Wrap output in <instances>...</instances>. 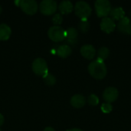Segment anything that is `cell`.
<instances>
[{
	"label": "cell",
	"instance_id": "4fadbf2b",
	"mask_svg": "<svg viewBox=\"0 0 131 131\" xmlns=\"http://www.w3.org/2000/svg\"><path fill=\"white\" fill-rule=\"evenodd\" d=\"M58 8L61 12V14H70L73 9H74V5L72 4L71 2L65 0V1H62L59 3V5H58Z\"/></svg>",
	"mask_w": 131,
	"mask_h": 131
},
{
	"label": "cell",
	"instance_id": "7a4b0ae2",
	"mask_svg": "<svg viewBox=\"0 0 131 131\" xmlns=\"http://www.w3.org/2000/svg\"><path fill=\"white\" fill-rule=\"evenodd\" d=\"M74 10L77 16L81 20H87V18L91 15L92 8L91 5L84 1H78L74 6Z\"/></svg>",
	"mask_w": 131,
	"mask_h": 131
},
{
	"label": "cell",
	"instance_id": "30bf717a",
	"mask_svg": "<svg viewBox=\"0 0 131 131\" xmlns=\"http://www.w3.org/2000/svg\"><path fill=\"white\" fill-rule=\"evenodd\" d=\"M117 28L119 31L124 34L131 35V21L130 18L127 16L123 18L119 21L118 24L117 25Z\"/></svg>",
	"mask_w": 131,
	"mask_h": 131
},
{
	"label": "cell",
	"instance_id": "9a60e30c",
	"mask_svg": "<svg viewBox=\"0 0 131 131\" xmlns=\"http://www.w3.org/2000/svg\"><path fill=\"white\" fill-rule=\"evenodd\" d=\"M12 34L11 28L5 24H0V41H6L8 40Z\"/></svg>",
	"mask_w": 131,
	"mask_h": 131
},
{
	"label": "cell",
	"instance_id": "7c38bea8",
	"mask_svg": "<svg viewBox=\"0 0 131 131\" xmlns=\"http://www.w3.org/2000/svg\"><path fill=\"white\" fill-rule=\"evenodd\" d=\"M70 103L74 108H82L86 104V98L81 94H75L71 97Z\"/></svg>",
	"mask_w": 131,
	"mask_h": 131
},
{
	"label": "cell",
	"instance_id": "8992f818",
	"mask_svg": "<svg viewBox=\"0 0 131 131\" xmlns=\"http://www.w3.org/2000/svg\"><path fill=\"white\" fill-rule=\"evenodd\" d=\"M41 13L45 15H51L54 14L58 8V4L54 0H43L38 5Z\"/></svg>",
	"mask_w": 131,
	"mask_h": 131
},
{
	"label": "cell",
	"instance_id": "7402d4cb",
	"mask_svg": "<svg viewBox=\"0 0 131 131\" xmlns=\"http://www.w3.org/2000/svg\"><path fill=\"white\" fill-rule=\"evenodd\" d=\"M101 109L103 113L110 114L113 110V106L110 103H104V104H102V105L101 107Z\"/></svg>",
	"mask_w": 131,
	"mask_h": 131
},
{
	"label": "cell",
	"instance_id": "83f0119b",
	"mask_svg": "<svg viewBox=\"0 0 131 131\" xmlns=\"http://www.w3.org/2000/svg\"><path fill=\"white\" fill-rule=\"evenodd\" d=\"M0 131H1V130H0Z\"/></svg>",
	"mask_w": 131,
	"mask_h": 131
},
{
	"label": "cell",
	"instance_id": "cb8c5ba5",
	"mask_svg": "<svg viewBox=\"0 0 131 131\" xmlns=\"http://www.w3.org/2000/svg\"><path fill=\"white\" fill-rule=\"evenodd\" d=\"M4 121H5V119H4V117L2 114H0V127L4 124Z\"/></svg>",
	"mask_w": 131,
	"mask_h": 131
},
{
	"label": "cell",
	"instance_id": "ac0fdd59",
	"mask_svg": "<svg viewBox=\"0 0 131 131\" xmlns=\"http://www.w3.org/2000/svg\"><path fill=\"white\" fill-rule=\"evenodd\" d=\"M78 30L74 28H69L66 30V38L69 41H74L78 37Z\"/></svg>",
	"mask_w": 131,
	"mask_h": 131
},
{
	"label": "cell",
	"instance_id": "9c48e42d",
	"mask_svg": "<svg viewBox=\"0 0 131 131\" xmlns=\"http://www.w3.org/2000/svg\"><path fill=\"white\" fill-rule=\"evenodd\" d=\"M116 26L117 25L115 24V21L110 17L103 18L101 19V25H100L101 29L107 34H110L113 32L116 28Z\"/></svg>",
	"mask_w": 131,
	"mask_h": 131
},
{
	"label": "cell",
	"instance_id": "603a6c76",
	"mask_svg": "<svg viewBox=\"0 0 131 131\" xmlns=\"http://www.w3.org/2000/svg\"><path fill=\"white\" fill-rule=\"evenodd\" d=\"M52 21L54 24V25H61L63 21V18L61 16V15L60 13H57L55 14L53 18H52Z\"/></svg>",
	"mask_w": 131,
	"mask_h": 131
},
{
	"label": "cell",
	"instance_id": "ffe728a7",
	"mask_svg": "<svg viewBox=\"0 0 131 131\" xmlns=\"http://www.w3.org/2000/svg\"><path fill=\"white\" fill-rule=\"evenodd\" d=\"M90 28V23L88 20H81L78 24V28L82 32H87Z\"/></svg>",
	"mask_w": 131,
	"mask_h": 131
},
{
	"label": "cell",
	"instance_id": "5b68a950",
	"mask_svg": "<svg viewBox=\"0 0 131 131\" xmlns=\"http://www.w3.org/2000/svg\"><path fill=\"white\" fill-rule=\"evenodd\" d=\"M31 68H32L33 72L36 75L41 76L42 78H44L48 73L47 62L45 61V59H43L41 58H35L32 62Z\"/></svg>",
	"mask_w": 131,
	"mask_h": 131
},
{
	"label": "cell",
	"instance_id": "3957f363",
	"mask_svg": "<svg viewBox=\"0 0 131 131\" xmlns=\"http://www.w3.org/2000/svg\"><path fill=\"white\" fill-rule=\"evenodd\" d=\"M48 36L54 42H60L66 38V30L60 25H53L48 31Z\"/></svg>",
	"mask_w": 131,
	"mask_h": 131
},
{
	"label": "cell",
	"instance_id": "d6986e66",
	"mask_svg": "<svg viewBox=\"0 0 131 131\" xmlns=\"http://www.w3.org/2000/svg\"><path fill=\"white\" fill-rule=\"evenodd\" d=\"M45 83L48 85V86H53L56 83V78L54 75H52L51 74H50L49 72L43 78Z\"/></svg>",
	"mask_w": 131,
	"mask_h": 131
},
{
	"label": "cell",
	"instance_id": "e0dca14e",
	"mask_svg": "<svg viewBox=\"0 0 131 131\" xmlns=\"http://www.w3.org/2000/svg\"><path fill=\"white\" fill-rule=\"evenodd\" d=\"M110 55V50L107 47H101L98 49L97 51V59L101 61H104L106 60Z\"/></svg>",
	"mask_w": 131,
	"mask_h": 131
},
{
	"label": "cell",
	"instance_id": "d4e9b609",
	"mask_svg": "<svg viewBox=\"0 0 131 131\" xmlns=\"http://www.w3.org/2000/svg\"><path fill=\"white\" fill-rule=\"evenodd\" d=\"M43 131H55L54 130V129L53 128V127H45Z\"/></svg>",
	"mask_w": 131,
	"mask_h": 131
},
{
	"label": "cell",
	"instance_id": "484cf974",
	"mask_svg": "<svg viewBox=\"0 0 131 131\" xmlns=\"http://www.w3.org/2000/svg\"><path fill=\"white\" fill-rule=\"evenodd\" d=\"M67 131H83L82 130H81V129H78V128H73V129H71V130H67Z\"/></svg>",
	"mask_w": 131,
	"mask_h": 131
},
{
	"label": "cell",
	"instance_id": "44dd1931",
	"mask_svg": "<svg viewBox=\"0 0 131 131\" xmlns=\"http://www.w3.org/2000/svg\"><path fill=\"white\" fill-rule=\"evenodd\" d=\"M88 103L91 106H97L99 104V98L95 94H91L88 97Z\"/></svg>",
	"mask_w": 131,
	"mask_h": 131
},
{
	"label": "cell",
	"instance_id": "5bb4252c",
	"mask_svg": "<svg viewBox=\"0 0 131 131\" xmlns=\"http://www.w3.org/2000/svg\"><path fill=\"white\" fill-rule=\"evenodd\" d=\"M71 52H72V49H71V46H69L68 45H60L56 51L57 55L61 58H66L69 57L71 55Z\"/></svg>",
	"mask_w": 131,
	"mask_h": 131
},
{
	"label": "cell",
	"instance_id": "4316f807",
	"mask_svg": "<svg viewBox=\"0 0 131 131\" xmlns=\"http://www.w3.org/2000/svg\"><path fill=\"white\" fill-rule=\"evenodd\" d=\"M2 6H1V5H0V14L2 13Z\"/></svg>",
	"mask_w": 131,
	"mask_h": 131
},
{
	"label": "cell",
	"instance_id": "2e32d148",
	"mask_svg": "<svg viewBox=\"0 0 131 131\" xmlns=\"http://www.w3.org/2000/svg\"><path fill=\"white\" fill-rule=\"evenodd\" d=\"M110 15H111V18L114 21V20L120 21L123 18L125 17V12L123 9V8H121V7H117V8H114L111 9Z\"/></svg>",
	"mask_w": 131,
	"mask_h": 131
},
{
	"label": "cell",
	"instance_id": "277c9868",
	"mask_svg": "<svg viewBox=\"0 0 131 131\" xmlns=\"http://www.w3.org/2000/svg\"><path fill=\"white\" fill-rule=\"evenodd\" d=\"M96 14L100 18H105L111 13V4L108 0H97L94 3Z\"/></svg>",
	"mask_w": 131,
	"mask_h": 131
},
{
	"label": "cell",
	"instance_id": "8fae6325",
	"mask_svg": "<svg viewBox=\"0 0 131 131\" xmlns=\"http://www.w3.org/2000/svg\"><path fill=\"white\" fill-rule=\"evenodd\" d=\"M81 55L85 58L86 59L88 60H91L93 59L95 55H96V50L95 48L92 45H84L81 48Z\"/></svg>",
	"mask_w": 131,
	"mask_h": 131
},
{
	"label": "cell",
	"instance_id": "ba28073f",
	"mask_svg": "<svg viewBox=\"0 0 131 131\" xmlns=\"http://www.w3.org/2000/svg\"><path fill=\"white\" fill-rule=\"evenodd\" d=\"M119 96L118 90L114 87H108L103 92V99L106 103H113L114 102Z\"/></svg>",
	"mask_w": 131,
	"mask_h": 131
},
{
	"label": "cell",
	"instance_id": "52a82bcc",
	"mask_svg": "<svg viewBox=\"0 0 131 131\" xmlns=\"http://www.w3.org/2000/svg\"><path fill=\"white\" fill-rule=\"evenodd\" d=\"M19 6L23 12L27 15H35L38 8V4L35 0H22L20 1Z\"/></svg>",
	"mask_w": 131,
	"mask_h": 131
},
{
	"label": "cell",
	"instance_id": "6da1fadb",
	"mask_svg": "<svg viewBox=\"0 0 131 131\" xmlns=\"http://www.w3.org/2000/svg\"><path fill=\"white\" fill-rule=\"evenodd\" d=\"M88 70L91 76L97 80L104 79L107 74L106 64L103 61L98 59L91 61L88 65Z\"/></svg>",
	"mask_w": 131,
	"mask_h": 131
}]
</instances>
